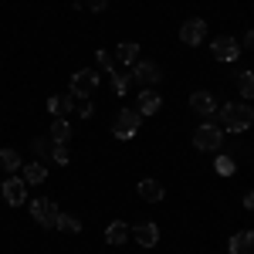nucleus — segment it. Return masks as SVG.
I'll list each match as a JSON object with an SVG mask.
<instances>
[{
    "label": "nucleus",
    "mask_w": 254,
    "mask_h": 254,
    "mask_svg": "<svg viewBox=\"0 0 254 254\" xmlns=\"http://www.w3.org/2000/svg\"><path fill=\"white\" fill-rule=\"evenodd\" d=\"M132 81L156 85V81H163V71H159L156 61H136V64H132Z\"/></svg>",
    "instance_id": "nucleus-9"
},
{
    "label": "nucleus",
    "mask_w": 254,
    "mask_h": 254,
    "mask_svg": "<svg viewBox=\"0 0 254 254\" xmlns=\"http://www.w3.org/2000/svg\"><path fill=\"white\" fill-rule=\"evenodd\" d=\"M244 44H248V48H254V31H248V34H244Z\"/></svg>",
    "instance_id": "nucleus-31"
},
{
    "label": "nucleus",
    "mask_w": 254,
    "mask_h": 254,
    "mask_svg": "<svg viewBox=\"0 0 254 254\" xmlns=\"http://www.w3.org/2000/svg\"><path fill=\"white\" fill-rule=\"evenodd\" d=\"M88 3V10H95V14H102L105 7H109V0H85Z\"/></svg>",
    "instance_id": "nucleus-29"
},
{
    "label": "nucleus",
    "mask_w": 254,
    "mask_h": 254,
    "mask_svg": "<svg viewBox=\"0 0 254 254\" xmlns=\"http://www.w3.org/2000/svg\"><path fill=\"white\" fill-rule=\"evenodd\" d=\"M190 109L200 112V116H214L217 112V98L210 95V92H193V95H190Z\"/></svg>",
    "instance_id": "nucleus-14"
},
{
    "label": "nucleus",
    "mask_w": 254,
    "mask_h": 254,
    "mask_svg": "<svg viewBox=\"0 0 254 254\" xmlns=\"http://www.w3.org/2000/svg\"><path fill=\"white\" fill-rule=\"evenodd\" d=\"M75 105H78V98L71 95V92H68V95H51V98H48V112H51V119L75 112Z\"/></svg>",
    "instance_id": "nucleus-12"
},
{
    "label": "nucleus",
    "mask_w": 254,
    "mask_h": 254,
    "mask_svg": "<svg viewBox=\"0 0 254 254\" xmlns=\"http://www.w3.org/2000/svg\"><path fill=\"white\" fill-rule=\"evenodd\" d=\"M244 207H248V210L254 214V190H251V193H244Z\"/></svg>",
    "instance_id": "nucleus-30"
},
{
    "label": "nucleus",
    "mask_w": 254,
    "mask_h": 254,
    "mask_svg": "<svg viewBox=\"0 0 254 254\" xmlns=\"http://www.w3.org/2000/svg\"><path fill=\"white\" fill-rule=\"evenodd\" d=\"M129 237H132V227H129L126 220H112V224L105 227V241L116 244V248H119V244H126Z\"/></svg>",
    "instance_id": "nucleus-13"
},
{
    "label": "nucleus",
    "mask_w": 254,
    "mask_h": 254,
    "mask_svg": "<svg viewBox=\"0 0 254 254\" xmlns=\"http://www.w3.org/2000/svg\"><path fill=\"white\" fill-rule=\"evenodd\" d=\"M210 51H214L217 61H237V55H241V44H237V38H231V34H220V38H214Z\"/></svg>",
    "instance_id": "nucleus-7"
},
{
    "label": "nucleus",
    "mask_w": 254,
    "mask_h": 254,
    "mask_svg": "<svg viewBox=\"0 0 254 254\" xmlns=\"http://www.w3.org/2000/svg\"><path fill=\"white\" fill-rule=\"evenodd\" d=\"M0 193H3V200H7L10 207H20V203L27 200V183H24V176H7V180L0 183Z\"/></svg>",
    "instance_id": "nucleus-6"
},
{
    "label": "nucleus",
    "mask_w": 254,
    "mask_h": 254,
    "mask_svg": "<svg viewBox=\"0 0 254 254\" xmlns=\"http://www.w3.org/2000/svg\"><path fill=\"white\" fill-rule=\"evenodd\" d=\"M139 126H142V116H139L136 109H122V112L116 116L112 136H116V139H132L139 132Z\"/></svg>",
    "instance_id": "nucleus-3"
},
{
    "label": "nucleus",
    "mask_w": 254,
    "mask_h": 254,
    "mask_svg": "<svg viewBox=\"0 0 254 254\" xmlns=\"http://www.w3.org/2000/svg\"><path fill=\"white\" fill-rule=\"evenodd\" d=\"M159 105H163V98H159L153 88H146V92H139V95H136V112H139V116H156Z\"/></svg>",
    "instance_id": "nucleus-11"
},
{
    "label": "nucleus",
    "mask_w": 254,
    "mask_h": 254,
    "mask_svg": "<svg viewBox=\"0 0 254 254\" xmlns=\"http://www.w3.org/2000/svg\"><path fill=\"white\" fill-rule=\"evenodd\" d=\"M58 231H64V234H78L81 231V220H75L71 214H58V224H55Z\"/></svg>",
    "instance_id": "nucleus-22"
},
{
    "label": "nucleus",
    "mask_w": 254,
    "mask_h": 254,
    "mask_svg": "<svg viewBox=\"0 0 254 254\" xmlns=\"http://www.w3.org/2000/svg\"><path fill=\"white\" fill-rule=\"evenodd\" d=\"M68 139H71V126H68V119H64V116H55V122H51V142L64 146Z\"/></svg>",
    "instance_id": "nucleus-17"
},
{
    "label": "nucleus",
    "mask_w": 254,
    "mask_h": 254,
    "mask_svg": "<svg viewBox=\"0 0 254 254\" xmlns=\"http://www.w3.org/2000/svg\"><path fill=\"white\" fill-rule=\"evenodd\" d=\"M214 170H217L220 176H231V173H234V159H231V156H217Z\"/></svg>",
    "instance_id": "nucleus-25"
},
{
    "label": "nucleus",
    "mask_w": 254,
    "mask_h": 254,
    "mask_svg": "<svg viewBox=\"0 0 254 254\" xmlns=\"http://www.w3.org/2000/svg\"><path fill=\"white\" fill-rule=\"evenodd\" d=\"M116 58L122 61V64H129V68H132L136 58H139V44H136V41H122V44L116 48Z\"/></svg>",
    "instance_id": "nucleus-20"
},
{
    "label": "nucleus",
    "mask_w": 254,
    "mask_h": 254,
    "mask_svg": "<svg viewBox=\"0 0 254 254\" xmlns=\"http://www.w3.org/2000/svg\"><path fill=\"white\" fill-rule=\"evenodd\" d=\"M193 146H196V149H203V153H217V149L224 146V129H217L214 122L196 126V129H193Z\"/></svg>",
    "instance_id": "nucleus-2"
},
{
    "label": "nucleus",
    "mask_w": 254,
    "mask_h": 254,
    "mask_svg": "<svg viewBox=\"0 0 254 254\" xmlns=\"http://www.w3.org/2000/svg\"><path fill=\"white\" fill-rule=\"evenodd\" d=\"M20 170H24V183H27V187H34V183H44V176H48V166H44V163H27V166H20Z\"/></svg>",
    "instance_id": "nucleus-18"
},
{
    "label": "nucleus",
    "mask_w": 254,
    "mask_h": 254,
    "mask_svg": "<svg viewBox=\"0 0 254 254\" xmlns=\"http://www.w3.org/2000/svg\"><path fill=\"white\" fill-rule=\"evenodd\" d=\"M75 112H78L81 119H92V112H95V105H92L88 98H78V105H75Z\"/></svg>",
    "instance_id": "nucleus-27"
},
{
    "label": "nucleus",
    "mask_w": 254,
    "mask_h": 254,
    "mask_svg": "<svg viewBox=\"0 0 254 254\" xmlns=\"http://www.w3.org/2000/svg\"><path fill=\"white\" fill-rule=\"evenodd\" d=\"M58 203H55V200H48V196H41V200H34V203H31V217H34V220H38L41 227H55V224H58Z\"/></svg>",
    "instance_id": "nucleus-5"
},
{
    "label": "nucleus",
    "mask_w": 254,
    "mask_h": 254,
    "mask_svg": "<svg viewBox=\"0 0 254 254\" xmlns=\"http://www.w3.org/2000/svg\"><path fill=\"white\" fill-rule=\"evenodd\" d=\"M207 38V20H200V17H190V20H183V27H180V41L183 44H200V41Z\"/></svg>",
    "instance_id": "nucleus-8"
},
{
    "label": "nucleus",
    "mask_w": 254,
    "mask_h": 254,
    "mask_svg": "<svg viewBox=\"0 0 254 254\" xmlns=\"http://www.w3.org/2000/svg\"><path fill=\"white\" fill-rule=\"evenodd\" d=\"M109 78H112L116 95H126V92H129V81H132V75H116V71H109Z\"/></svg>",
    "instance_id": "nucleus-23"
},
{
    "label": "nucleus",
    "mask_w": 254,
    "mask_h": 254,
    "mask_svg": "<svg viewBox=\"0 0 254 254\" xmlns=\"http://www.w3.org/2000/svg\"><path fill=\"white\" fill-rule=\"evenodd\" d=\"M251 122H254V109L248 102H227L220 109V129L224 132H244V129H251Z\"/></svg>",
    "instance_id": "nucleus-1"
},
{
    "label": "nucleus",
    "mask_w": 254,
    "mask_h": 254,
    "mask_svg": "<svg viewBox=\"0 0 254 254\" xmlns=\"http://www.w3.org/2000/svg\"><path fill=\"white\" fill-rule=\"evenodd\" d=\"M51 159H55L58 166H68V163H71V153H68V146H58V142H55V146H51Z\"/></svg>",
    "instance_id": "nucleus-24"
},
{
    "label": "nucleus",
    "mask_w": 254,
    "mask_h": 254,
    "mask_svg": "<svg viewBox=\"0 0 254 254\" xmlns=\"http://www.w3.org/2000/svg\"><path fill=\"white\" fill-rule=\"evenodd\" d=\"M51 146H48V139H34V153H41V156H51Z\"/></svg>",
    "instance_id": "nucleus-28"
},
{
    "label": "nucleus",
    "mask_w": 254,
    "mask_h": 254,
    "mask_svg": "<svg viewBox=\"0 0 254 254\" xmlns=\"http://www.w3.org/2000/svg\"><path fill=\"white\" fill-rule=\"evenodd\" d=\"M132 237H136V244H142V248H156L159 241V227L156 224H136V231H132Z\"/></svg>",
    "instance_id": "nucleus-15"
},
{
    "label": "nucleus",
    "mask_w": 254,
    "mask_h": 254,
    "mask_svg": "<svg viewBox=\"0 0 254 254\" xmlns=\"http://www.w3.org/2000/svg\"><path fill=\"white\" fill-rule=\"evenodd\" d=\"M98 88V71H92V68H81V71H75L71 75V95L75 98H92Z\"/></svg>",
    "instance_id": "nucleus-4"
},
{
    "label": "nucleus",
    "mask_w": 254,
    "mask_h": 254,
    "mask_svg": "<svg viewBox=\"0 0 254 254\" xmlns=\"http://www.w3.org/2000/svg\"><path fill=\"white\" fill-rule=\"evenodd\" d=\"M20 166H24V163H20L17 149H10V146H7V149H0V170H3V173H17Z\"/></svg>",
    "instance_id": "nucleus-19"
},
{
    "label": "nucleus",
    "mask_w": 254,
    "mask_h": 254,
    "mask_svg": "<svg viewBox=\"0 0 254 254\" xmlns=\"http://www.w3.org/2000/svg\"><path fill=\"white\" fill-rule=\"evenodd\" d=\"M95 61H98V68H102L105 75L112 71V58H109V51H102V48H98V51H95Z\"/></svg>",
    "instance_id": "nucleus-26"
},
{
    "label": "nucleus",
    "mask_w": 254,
    "mask_h": 254,
    "mask_svg": "<svg viewBox=\"0 0 254 254\" xmlns=\"http://www.w3.org/2000/svg\"><path fill=\"white\" fill-rule=\"evenodd\" d=\"M231 254H251L254 251V231H241V234L231 237Z\"/></svg>",
    "instance_id": "nucleus-16"
},
{
    "label": "nucleus",
    "mask_w": 254,
    "mask_h": 254,
    "mask_svg": "<svg viewBox=\"0 0 254 254\" xmlns=\"http://www.w3.org/2000/svg\"><path fill=\"white\" fill-rule=\"evenodd\" d=\"M136 190H139V196H142L146 203H159V200L166 196V187H163L159 180H153V176H146V180L139 183Z\"/></svg>",
    "instance_id": "nucleus-10"
},
{
    "label": "nucleus",
    "mask_w": 254,
    "mask_h": 254,
    "mask_svg": "<svg viewBox=\"0 0 254 254\" xmlns=\"http://www.w3.org/2000/svg\"><path fill=\"white\" fill-rule=\"evenodd\" d=\"M237 92L244 95V102L254 98V71H241V75H237Z\"/></svg>",
    "instance_id": "nucleus-21"
}]
</instances>
